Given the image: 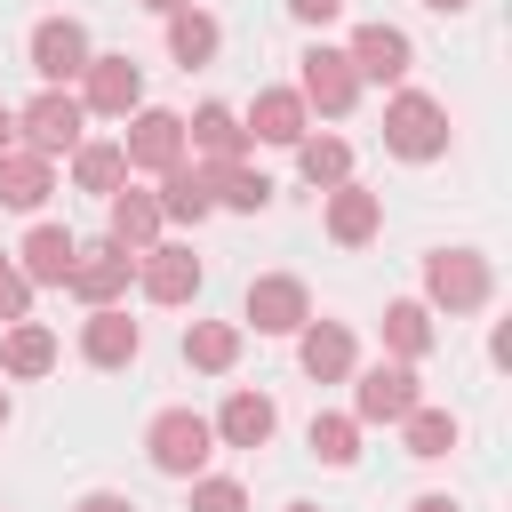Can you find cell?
I'll use <instances>...</instances> for the list:
<instances>
[{"mask_svg":"<svg viewBox=\"0 0 512 512\" xmlns=\"http://www.w3.org/2000/svg\"><path fill=\"white\" fill-rule=\"evenodd\" d=\"M384 352L392 360H424L432 352V304L424 296H392L384 304Z\"/></svg>","mask_w":512,"mask_h":512,"instance_id":"25","label":"cell"},{"mask_svg":"<svg viewBox=\"0 0 512 512\" xmlns=\"http://www.w3.org/2000/svg\"><path fill=\"white\" fill-rule=\"evenodd\" d=\"M192 512H248V488L224 472H192Z\"/></svg>","mask_w":512,"mask_h":512,"instance_id":"33","label":"cell"},{"mask_svg":"<svg viewBox=\"0 0 512 512\" xmlns=\"http://www.w3.org/2000/svg\"><path fill=\"white\" fill-rule=\"evenodd\" d=\"M400 440H408V456H424V464H432V456H448V448L464 440V424H456L448 408H424V400H416V408L400 416Z\"/></svg>","mask_w":512,"mask_h":512,"instance_id":"30","label":"cell"},{"mask_svg":"<svg viewBox=\"0 0 512 512\" xmlns=\"http://www.w3.org/2000/svg\"><path fill=\"white\" fill-rule=\"evenodd\" d=\"M304 440H312V456H320V464H336V472H344V464L360 456V416H312V424H304Z\"/></svg>","mask_w":512,"mask_h":512,"instance_id":"32","label":"cell"},{"mask_svg":"<svg viewBox=\"0 0 512 512\" xmlns=\"http://www.w3.org/2000/svg\"><path fill=\"white\" fill-rule=\"evenodd\" d=\"M344 56H352V72H360V80H384V88H400V80H408V64H416V48H408V32H400V24H360Z\"/></svg>","mask_w":512,"mask_h":512,"instance_id":"15","label":"cell"},{"mask_svg":"<svg viewBox=\"0 0 512 512\" xmlns=\"http://www.w3.org/2000/svg\"><path fill=\"white\" fill-rule=\"evenodd\" d=\"M8 144H16V112L0 104V152H8Z\"/></svg>","mask_w":512,"mask_h":512,"instance_id":"40","label":"cell"},{"mask_svg":"<svg viewBox=\"0 0 512 512\" xmlns=\"http://www.w3.org/2000/svg\"><path fill=\"white\" fill-rule=\"evenodd\" d=\"M208 424H216V448H264V440H272V424H280V408H272L264 392H232Z\"/></svg>","mask_w":512,"mask_h":512,"instance_id":"22","label":"cell"},{"mask_svg":"<svg viewBox=\"0 0 512 512\" xmlns=\"http://www.w3.org/2000/svg\"><path fill=\"white\" fill-rule=\"evenodd\" d=\"M24 304H32V280L0 256V328H8V320H24Z\"/></svg>","mask_w":512,"mask_h":512,"instance_id":"34","label":"cell"},{"mask_svg":"<svg viewBox=\"0 0 512 512\" xmlns=\"http://www.w3.org/2000/svg\"><path fill=\"white\" fill-rule=\"evenodd\" d=\"M72 256H80V240H72L64 224H32V232H24V248H16V272H24L32 288H64Z\"/></svg>","mask_w":512,"mask_h":512,"instance_id":"20","label":"cell"},{"mask_svg":"<svg viewBox=\"0 0 512 512\" xmlns=\"http://www.w3.org/2000/svg\"><path fill=\"white\" fill-rule=\"evenodd\" d=\"M288 512H312V504H288Z\"/></svg>","mask_w":512,"mask_h":512,"instance_id":"42","label":"cell"},{"mask_svg":"<svg viewBox=\"0 0 512 512\" xmlns=\"http://www.w3.org/2000/svg\"><path fill=\"white\" fill-rule=\"evenodd\" d=\"M216 48H224V32H216V16H208V8H176V16H168V56H176L184 72H192V64H208Z\"/></svg>","mask_w":512,"mask_h":512,"instance_id":"26","label":"cell"},{"mask_svg":"<svg viewBox=\"0 0 512 512\" xmlns=\"http://www.w3.org/2000/svg\"><path fill=\"white\" fill-rule=\"evenodd\" d=\"M88 24L80 16H40L32 24V72H40V88H64V80H80L88 72Z\"/></svg>","mask_w":512,"mask_h":512,"instance_id":"8","label":"cell"},{"mask_svg":"<svg viewBox=\"0 0 512 512\" xmlns=\"http://www.w3.org/2000/svg\"><path fill=\"white\" fill-rule=\"evenodd\" d=\"M288 16H296V24H336L344 0H288Z\"/></svg>","mask_w":512,"mask_h":512,"instance_id":"35","label":"cell"},{"mask_svg":"<svg viewBox=\"0 0 512 512\" xmlns=\"http://www.w3.org/2000/svg\"><path fill=\"white\" fill-rule=\"evenodd\" d=\"M72 512H136V504H128V496H112V488H88Z\"/></svg>","mask_w":512,"mask_h":512,"instance_id":"36","label":"cell"},{"mask_svg":"<svg viewBox=\"0 0 512 512\" xmlns=\"http://www.w3.org/2000/svg\"><path fill=\"white\" fill-rule=\"evenodd\" d=\"M80 128H88V104H80L72 88H40V96L16 112V136H24V152H40V160L72 152V144H80Z\"/></svg>","mask_w":512,"mask_h":512,"instance_id":"5","label":"cell"},{"mask_svg":"<svg viewBox=\"0 0 512 512\" xmlns=\"http://www.w3.org/2000/svg\"><path fill=\"white\" fill-rule=\"evenodd\" d=\"M48 192H56L48 160H40V152H24V144H8V152H0V208H24V216H32Z\"/></svg>","mask_w":512,"mask_h":512,"instance_id":"24","label":"cell"},{"mask_svg":"<svg viewBox=\"0 0 512 512\" xmlns=\"http://www.w3.org/2000/svg\"><path fill=\"white\" fill-rule=\"evenodd\" d=\"M208 176H216V208H240V216H264V208H272V176H264V168L224 160V168H208Z\"/></svg>","mask_w":512,"mask_h":512,"instance_id":"28","label":"cell"},{"mask_svg":"<svg viewBox=\"0 0 512 512\" xmlns=\"http://www.w3.org/2000/svg\"><path fill=\"white\" fill-rule=\"evenodd\" d=\"M488 288H496V272L480 248H432L424 256V304L432 312H480Z\"/></svg>","mask_w":512,"mask_h":512,"instance_id":"3","label":"cell"},{"mask_svg":"<svg viewBox=\"0 0 512 512\" xmlns=\"http://www.w3.org/2000/svg\"><path fill=\"white\" fill-rule=\"evenodd\" d=\"M296 168H304V184L328 192V184L352 176V144H344V136H304V144H296Z\"/></svg>","mask_w":512,"mask_h":512,"instance_id":"31","label":"cell"},{"mask_svg":"<svg viewBox=\"0 0 512 512\" xmlns=\"http://www.w3.org/2000/svg\"><path fill=\"white\" fill-rule=\"evenodd\" d=\"M0 424H8V392H0Z\"/></svg>","mask_w":512,"mask_h":512,"instance_id":"41","label":"cell"},{"mask_svg":"<svg viewBox=\"0 0 512 512\" xmlns=\"http://www.w3.org/2000/svg\"><path fill=\"white\" fill-rule=\"evenodd\" d=\"M200 280H208V272H200V256H192V248H160V240H152V248L136 256V288H144L152 304H192V296H200Z\"/></svg>","mask_w":512,"mask_h":512,"instance_id":"13","label":"cell"},{"mask_svg":"<svg viewBox=\"0 0 512 512\" xmlns=\"http://www.w3.org/2000/svg\"><path fill=\"white\" fill-rule=\"evenodd\" d=\"M424 8H432V16H464L472 0H424Z\"/></svg>","mask_w":512,"mask_h":512,"instance_id":"38","label":"cell"},{"mask_svg":"<svg viewBox=\"0 0 512 512\" xmlns=\"http://www.w3.org/2000/svg\"><path fill=\"white\" fill-rule=\"evenodd\" d=\"M416 400H424V392H416V368H408V360H376V368H360L352 416H360V424H400Z\"/></svg>","mask_w":512,"mask_h":512,"instance_id":"11","label":"cell"},{"mask_svg":"<svg viewBox=\"0 0 512 512\" xmlns=\"http://www.w3.org/2000/svg\"><path fill=\"white\" fill-rule=\"evenodd\" d=\"M296 96H304V112L344 120V112L360 104V72H352V56H344V48H328V40H312V48L296 56Z\"/></svg>","mask_w":512,"mask_h":512,"instance_id":"4","label":"cell"},{"mask_svg":"<svg viewBox=\"0 0 512 512\" xmlns=\"http://www.w3.org/2000/svg\"><path fill=\"white\" fill-rule=\"evenodd\" d=\"M320 224H328V240L336 248H368L376 232H384V192H368V184H328V208H320Z\"/></svg>","mask_w":512,"mask_h":512,"instance_id":"12","label":"cell"},{"mask_svg":"<svg viewBox=\"0 0 512 512\" xmlns=\"http://www.w3.org/2000/svg\"><path fill=\"white\" fill-rule=\"evenodd\" d=\"M144 352V328L120 312V304H88V320H80V360L88 368H128Z\"/></svg>","mask_w":512,"mask_h":512,"instance_id":"14","label":"cell"},{"mask_svg":"<svg viewBox=\"0 0 512 512\" xmlns=\"http://www.w3.org/2000/svg\"><path fill=\"white\" fill-rule=\"evenodd\" d=\"M120 152H128V176H160V168H176V160H184V112L136 104V112H128Z\"/></svg>","mask_w":512,"mask_h":512,"instance_id":"6","label":"cell"},{"mask_svg":"<svg viewBox=\"0 0 512 512\" xmlns=\"http://www.w3.org/2000/svg\"><path fill=\"white\" fill-rule=\"evenodd\" d=\"M136 8H152V16H176V8H192V0H136Z\"/></svg>","mask_w":512,"mask_h":512,"instance_id":"39","label":"cell"},{"mask_svg":"<svg viewBox=\"0 0 512 512\" xmlns=\"http://www.w3.org/2000/svg\"><path fill=\"white\" fill-rule=\"evenodd\" d=\"M48 368H56V328H40V320H8V336H0V376L32 384V376H48Z\"/></svg>","mask_w":512,"mask_h":512,"instance_id":"23","label":"cell"},{"mask_svg":"<svg viewBox=\"0 0 512 512\" xmlns=\"http://www.w3.org/2000/svg\"><path fill=\"white\" fill-rule=\"evenodd\" d=\"M408 512H464V504H456V496H416Z\"/></svg>","mask_w":512,"mask_h":512,"instance_id":"37","label":"cell"},{"mask_svg":"<svg viewBox=\"0 0 512 512\" xmlns=\"http://www.w3.org/2000/svg\"><path fill=\"white\" fill-rule=\"evenodd\" d=\"M240 312H248L256 336H296V328L312 320V288H304L296 272H264V280H248Z\"/></svg>","mask_w":512,"mask_h":512,"instance_id":"7","label":"cell"},{"mask_svg":"<svg viewBox=\"0 0 512 512\" xmlns=\"http://www.w3.org/2000/svg\"><path fill=\"white\" fill-rule=\"evenodd\" d=\"M144 456H152V472L192 480V472H208V456H216V424H208L200 408H160V416L144 424Z\"/></svg>","mask_w":512,"mask_h":512,"instance_id":"1","label":"cell"},{"mask_svg":"<svg viewBox=\"0 0 512 512\" xmlns=\"http://www.w3.org/2000/svg\"><path fill=\"white\" fill-rule=\"evenodd\" d=\"M160 224H168V216H160V200H152V192H136V184H120V192L104 200V240H120L128 256H144V248L160 240Z\"/></svg>","mask_w":512,"mask_h":512,"instance_id":"18","label":"cell"},{"mask_svg":"<svg viewBox=\"0 0 512 512\" xmlns=\"http://www.w3.org/2000/svg\"><path fill=\"white\" fill-rule=\"evenodd\" d=\"M184 360H192L200 376H224V368L240 360V328H232V320H192V328H184Z\"/></svg>","mask_w":512,"mask_h":512,"instance_id":"29","label":"cell"},{"mask_svg":"<svg viewBox=\"0 0 512 512\" xmlns=\"http://www.w3.org/2000/svg\"><path fill=\"white\" fill-rule=\"evenodd\" d=\"M184 152H200L208 168L240 160V152H248V128H240V112H232V104H200V112L184 120Z\"/></svg>","mask_w":512,"mask_h":512,"instance_id":"19","label":"cell"},{"mask_svg":"<svg viewBox=\"0 0 512 512\" xmlns=\"http://www.w3.org/2000/svg\"><path fill=\"white\" fill-rule=\"evenodd\" d=\"M80 104L104 112V120H128V112L144 104V64H136V56H88V72H80Z\"/></svg>","mask_w":512,"mask_h":512,"instance_id":"9","label":"cell"},{"mask_svg":"<svg viewBox=\"0 0 512 512\" xmlns=\"http://www.w3.org/2000/svg\"><path fill=\"white\" fill-rule=\"evenodd\" d=\"M72 184L96 192V200H112L128 184V152L120 144H72Z\"/></svg>","mask_w":512,"mask_h":512,"instance_id":"27","label":"cell"},{"mask_svg":"<svg viewBox=\"0 0 512 512\" xmlns=\"http://www.w3.org/2000/svg\"><path fill=\"white\" fill-rule=\"evenodd\" d=\"M128 280H136V256H128L120 240L80 248V256H72V272H64V288H72L80 304H120V296H128Z\"/></svg>","mask_w":512,"mask_h":512,"instance_id":"10","label":"cell"},{"mask_svg":"<svg viewBox=\"0 0 512 512\" xmlns=\"http://www.w3.org/2000/svg\"><path fill=\"white\" fill-rule=\"evenodd\" d=\"M240 128H248L256 144H288V152H296V144L312 136V112H304V96H296V88H256V104H248V120H240Z\"/></svg>","mask_w":512,"mask_h":512,"instance_id":"16","label":"cell"},{"mask_svg":"<svg viewBox=\"0 0 512 512\" xmlns=\"http://www.w3.org/2000/svg\"><path fill=\"white\" fill-rule=\"evenodd\" d=\"M296 360H304L312 384L352 376V328H344V320H304V328H296Z\"/></svg>","mask_w":512,"mask_h":512,"instance_id":"21","label":"cell"},{"mask_svg":"<svg viewBox=\"0 0 512 512\" xmlns=\"http://www.w3.org/2000/svg\"><path fill=\"white\" fill-rule=\"evenodd\" d=\"M152 200H160V216L200 224V216L216 208V176H208V160H192V152H184L176 168H160V192H152Z\"/></svg>","mask_w":512,"mask_h":512,"instance_id":"17","label":"cell"},{"mask_svg":"<svg viewBox=\"0 0 512 512\" xmlns=\"http://www.w3.org/2000/svg\"><path fill=\"white\" fill-rule=\"evenodd\" d=\"M384 152H400V160H440V152H448V104L424 96V88H400V96L384 104Z\"/></svg>","mask_w":512,"mask_h":512,"instance_id":"2","label":"cell"}]
</instances>
